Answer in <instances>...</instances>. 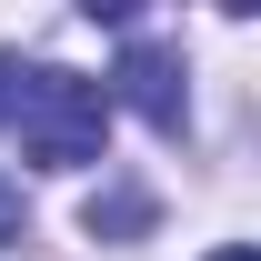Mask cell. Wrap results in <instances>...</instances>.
I'll return each mask as SVG.
<instances>
[{
    "mask_svg": "<svg viewBox=\"0 0 261 261\" xmlns=\"http://www.w3.org/2000/svg\"><path fill=\"white\" fill-rule=\"evenodd\" d=\"M10 130L40 171H81L111 151V91L81 81V70H20V100H10Z\"/></svg>",
    "mask_w": 261,
    "mask_h": 261,
    "instance_id": "obj_1",
    "label": "cell"
},
{
    "mask_svg": "<svg viewBox=\"0 0 261 261\" xmlns=\"http://www.w3.org/2000/svg\"><path fill=\"white\" fill-rule=\"evenodd\" d=\"M100 91H121L141 121L161 130V141H181V130H191V91H181V61H171L161 40H130V50H121V70H111Z\"/></svg>",
    "mask_w": 261,
    "mask_h": 261,
    "instance_id": "obj_2",
    "label": "cell"
},
{
    "mask_svg": "<svg viewBox=\"0 0 261 261\" xmlns=\"http://www.w3.org/2000/svg\"><path fill=\"white\" fill-rule=\"evenodd\" d=\"M81 231H91V241H141V231H151V191H141V181H111V191H91Z\"/></svg>",
    "mask_w": 261,
    "mask_h": 261,
    "instance_id": "obj_3",
    "label": "cell"
},
{
    "mask_svg": "<svg viewBox=\"0 0 261 261\" xmlns=\"http://www.w3.org/2000/svg\"><path fill=\"white\" fill-rule=\"evenodd\" d=\"M20 231H31V201H20V181H0V251H20Z\"/></svg>",
    "mask_w": 261,
    "mask_h": 261,
    "instance_id": "obj_4",
    "label": "cell"
},
{
    "mask_svg": "<svg viewBox=\"0 0 261 261\" xmlns=\"http://www.w3.org/2000/svg\"><path fill=\"white\" fill-rule=\"evenodd\" d=\"M10 100H20V61H0V121H10Z\"/></svg>",
    "mask_w": 261,
    "mask_h": 261,
    "instance_id": "obj_5",
    "label": "cell"
},
{
    "mask_svg": "<svg viewBox=\"0 0 261 261\" xmlns=\"http://www.w3.org/2000/svg\"><path fill=\"white\" fill-rule=\"evenodd\" d=\"M211 261H261V251H251V241H221V251H211Z\"/></svg>",
    "mask_w": 261,
    "mask_h": 261,
    "instance_id": "obj_6",
    "label": "cell"
}]
</instances>
